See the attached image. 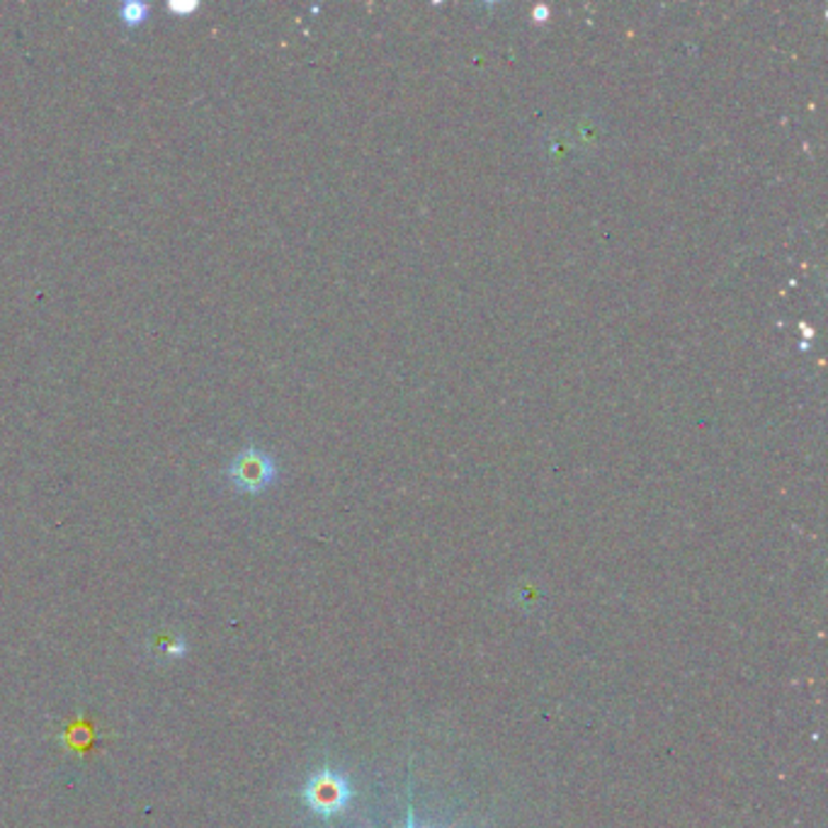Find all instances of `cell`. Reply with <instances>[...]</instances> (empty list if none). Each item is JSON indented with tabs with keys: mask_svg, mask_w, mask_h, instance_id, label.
<instances>
[{
	"mask_svg": "<svg viewBox=\"0 0 828 828\" xmlns=\"http://www.w3.org/2000/svg\"><path fill=\"white\" fill-rule=\"evenodd\" d=\"M156 649H158L161 657L180 659V657H186L188 644H186V637H182V634H161V637L156 639Z\"/></svg>",
	"mask_w": 828,
	"mask_h": 828,
	"instance_id": "3957f363",
	"label": "cell"
},
{
	"mask_svg": "<svg viewBox=\"0 0 828 828\" xmlns=\"http://www.w3.org/2000/svg\"><path fill=\"white\" fill-rule=\"evenodd\" d=\"M168 8H170V13L188 15V13H192V10H198V8H200V3H176V0H170Z\"/></svg>",
	"mask_w": 828,
	"mask_h": 828,
	"instance_id": "5b68a950",
	"label": "cell"
},
{
	"mask_svg": "<svg viewBox=\"0 0 828 828\" xmlns=\"http://www.w3.org/2000/svg\"><path fill=\"white\" fill-rule=\"evenodd\" d=\"M455 826H447V828H455ZM404 828H418L416 826V812H413V794H411V790H408V814H406V826Z\"/></svg>",
	"mask_w": 828,
	"mask_h": 828,
	"instance_id": "8992f818",
	"label": "cell"
},
{
	"mask_svg": "<svg viewBox=\"0 0 828 828\" xmlns=\"http://www.w3.org/2000/svg\"><path fill=\"white\" fill-rule=\"evenodd\" d=\"M119 17L127 27H139L149 17V5L139 3V0H129L119 8Z\"/></svg>",
	"mask_w": 828,
	"mask_h": 828,
	"instance_id": "277c9868",
	"label": "cell"
},
{
	"mask_svg": "<svg viewBox=\"0 0 828 828\" xmlns=\"http://www.w3.org/2000/svg\"><path fill=\"white\" fill-rule=\"evenodd\" d=\"M304 802L314 814L323 816V819H331L333 814L343 812L347 802L353 797V787L347 775L335 773L333 768H321L319 773H314L309 780L304 785Z\"/></svg>",
	"mask_w": 828,
	"mask_h": 828,
	"instance_id": "6da1fadb",
	"label": "cell"
},
{
	"mask_svg": "<svg viewBox=\"0 0 828 828\" xmlns=\"http://www.w3.org/2000/svg\"><path fill=\"white\" fill-rule=\"evenodd\" d=\"M229 479L237 491L243 494H260L278 479L275 459L258 447H249L237 455L229 467Z\"/></svg>",
	"mask_w": 828,
	"mask_h": 828,
	"instance_id": "7a4b0ae2",
	"label": "cell"
}]
</instances>
